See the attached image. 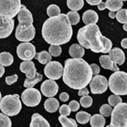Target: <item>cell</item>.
I'll use <instances>...</instances> for the list:
<instances>
[{"instance_id": "obj_15", "label": "cell", "mask_w": 127, "mask_h": 127, "mask_svg": "<svg viewBox=\"0 0 127 127\" xmlns=\"http://www.w3.org/2000/svg\"><path fill=\"white\" fill-rule=\"evenodd\" d=\"M58 91L59 86L57 83H56L54 80L47 79V80H45L41 83V91L43 95H45V97L53 98L57 94Z\"/></svg>"}, {"instance_id": "obj_13", "label": "cell", "mask_w": 127, "mask_h": 127, "mask_svg": "<svg viewBox=\"0 0 127 127\" xmlns=\"http://www.w3.org/2000/svg\"><path fill=\"white\" fill-rule=\"evenodd\" d=\"M90 88L91 92L94 95L104 93L108 88V80L103 75H95L90 82Z\"/></svg>"}, {"instance_id": "obj_30", "label": "cell", "mask_w": 127, "mask_h": 127, "mask_svg": "<svg viewBox=\"0 0 127 127\" xmlns=\"http://www.w3.org/2000/svg\"><path fill=\"white\" fill-rule=\"evenodd\" d=\"M47 14L49 15V18L57 17L61 14V9L57 5L51 4L47 8Z\"/></svg>"}, {"instance_id": "obj_34", "label": "cell", "mask_w": 127, "mask_h": 127, "mask_svg": "<svg viewBox=\"0 0 127 127\" xmlns=\"http://www.w3.org/2000/svg\"><path fill=\"white\" fill-rule=\"evenodd\" d=\"M101 39H102V41L103 44V46H104V51H103V53H110V51L112 49V45H113L112 41L107 37H104V36H102Z\"/></svg>"}, {"instance_id": "obj_19", "label": "cell", "mask_w": 127, "mask_h": 127, "mask_svg": "<svg viewBox=\"0 0 127 127\" xmlns=\"http://www.w3.org/2000/svg\"><path fill=\"white\" fill-rule=\"evenodd\" d=\"M82 19L86 26L94 25V24H96L98 21V15L93 10H87L83 14Z\"/></svg>"}, {"instance_id": "obj_39", "label": "cell", "mask_w": 127, "mask_h": 127, "mask_svg": "<svg viewBox=\"0 0 127 127\" xmlns=\"http://www.w3.org/2000/svg\"><path fill=\"white\" fill-rule=\"evenodd\" d=\"M59 111H60V114H61L62 116H68L71 114V109L68 105H66V104H64L62 105L61 107H60L59 109Z\"/></svg>"}, {"instance_id": "obj_11", "label": "cell", "mask_w": 127, "mask_h": 127, "mask_svg": "<svg viewBox=\"0 0 127 127\" xmlns=\"http://www.w3.org/2000/svg\"><path fill=\"white\" fill-rule=\"evenodd\" d=\"M36 48L30 42L21 43L17 47V55L24 61H31L36 56Z\"/></svg>"}, {"instance_id": "obj_33", "label": "cell", "mask_w": 127, "mask_h": 127, "mask_svg": "<svg viewBox=\"0 0 127 127\" xmlns=\"http://www.w3.org/2000/svg\"><path fill=\"white\" fill-rule=\"evenodd\" d=\"M113 109L110 105L108 104H103L100 109H99V112H100V114L102 115L103 117H109L112 114Z\"/></svg>"}, {"instance_id": "obj_2", "label": "cell", "mask_w": 127, "mask_h": 127, "mask_svg": "<svg viewBox=\"0 0 127 127\" xmlns=\"http://www.w3.org/2000/svg\"><path fill=\"white\" fill-rule=\"evenodd\" d=\"M89 64L83 59H67L63 71V82L70 88L81 90L89 84L92 79Z\"/></svg>"}, {"instance_id": "obj_47", "label": "cell", "mask_w": 127, "mask_h": 127, "mask_svg": "<svg viewBox=\"0 0 127 127\" xmlns=\"http://www.w3.org/2000/svg\"><path fill=\"white\" fill-rule=\"evenodd\" d=\"M97 6H98V9L99 10H104L106 9L105 2H101Z\"/></svg>"}, {"instance_id": "obj_41", "label": "cell", "mask_w": 127, "mask_h": 127, "mask_svg": "<svg viewBox=\"0 0 127 127\" xmlns=\"http://www.w3.org/2000/svg\"><path fill=\"white\" fill-rule=\"evenodd\" d=\"M70 109L71 111H73V112H75V111H77L79 109V106H80V104L76 101V100H72L69 102L68 104Z\"/></svg>"}, {"instance_id": "obj_43", "label": "cell", "mask_w": 127, "mask_h": 127, "mask_svg": "<svg viewBox=\"0 0 127 127\" xmlns=\"http://www.w3.org/2000/svg\"><path fill=\"white\" fill-rule=\"evenodd\" d=\"M60 99L62 102H67L69 99V95L67 92H62L61 95H60Z\"/></svg>"}, {"instance_id": "obj_7", "label": "cell", "mask_w": 127, "mask_h": 127, "mask_svg": "<svg viewBox=\"0 0 127 127\" xmlns=\"http://www.w3.org/2000/svg\"><path fill=\"white\" fill-rule=\"evenodd\" d=\"M110 116V126L112 127H127V103L122 102L114 106Z\"/></svg>"}, {"instance_id": "obj_20", "label": "cell", "mask_w": 127, "mask_h": 127, "mask_svg": "<svg viewBox=\"0 0 127 127\" xmlns=\"http://www.w3.org/2000/svg\"><path fill=\"white\" fill-rule=\"evenodd\" d=\"M30 127H50L49 122L41 114L35 113L32 115Z\"/></svg>"}, {"instance_id": "obj_38", "label": "cell", "mask_w": 127, "mask_h": 127, "mask_svg": "<svg viewBox=\"0 0 127 127\" xmlns=\"http://www.w3.org/2000/svg\"><path fill=\"white\" fill-rule=\"evenodd\" d=\"M61 52H62V49L59 45H50L49 49V53H50L52 57H59L61 54Z\"/></svg>"}, {"instance_id": "obj_31", "label": "cell", "mask_w": 127, "mask_h": 127, "mask_svg": "<svg viewBox=\"0 0 127 127\" xmlns=\"http://www.w3.org/2000/svg\"><path fill=\"white\" fill-rule=\"evenodd\" d=\"M67 16L69 19L71 25H76L80 21V16H79V13L75 11H69L67 14Z\"/></svg>"}, {"instance_id": "obj_45", "label": "cell", "mask_w": 127, "mask_h": 127, "mask_svg": "<svg viewBox=\"0 0 127 127\" xmlns=\"http://www.w3.org/2000/svg\"><path fill=\"white\" fill-rule=\"evenodd\" d=\"M101 2L102 1H100V0H94V1H91V0H87V2L91 6H98Z\"/></svg>"}, {"instance_id": "obj_37", "label": "cell", "mask_w": 127, "mask_h": 127, "mask_svg": "<svg viewBox=\"0 0 127 127\" xmlns=\"http://www.w3.org/2000/svg\"><path fill=\"white\" fill-rule=\"evenodd\" d=\"M116 18L118 22L122 24L127 23V16L126 14V9H121L116 13Z\"/></svg>"}, {"instance_id": "obj_6", "label": "cell", "mask_w": 127, "mask_h": 127, "mask_svg": "<svg viewBox=\"0 0 127 127\" xmlns=\"http://www.w3.org/2000/svg\"><path fill=\"white\" fill-rule=\"evenodd\" d=\"M20 71L26 74V79L24 81V87L33 88L37 83L42 80V75L37 72V69L33 61H23L20 64Z\"/></svg>"}, {"instance_id": "obj_36", "label": "cell", "mask_w": 127, "mask_h": 127, "mask_svg": "<svg viewBox=\"0 0 127 127\" xmlns=\"http://www.w3.org/2000/svg\"><path fill=\"white\" fill-rule=\"evenodd\" d=\"M108 102L110 106H116L117 105L120 104V103L122 102V99L121 96L112 95L108 97Z\"/></svg>"}, {"instance_id": "obj_1", "label": "cell", "mask_w": 127, "mask_h": 127, "mask_svg": "<svg viewBox=\"0 0 127 127\" xmlns=\"http://www.w3.org/2000/svg\"><path fill=\"white\" fill-rule=\"evenodd\" d=\"M41 34L51 45L61 46L70 41L73 31L67 14H61L57 17L48 18L42 26Z\"/></svg>"}, {"instance_id": "obj_14", "label": "cell", "mask_w": 127, "mask_h": 127, "mask_svg": "<svg viewBox=\"0 0 127 127\" xmlns=\"http://www.w3.org/2000/svg\"><path fill=\"white\" fill-rule=\"evenodd\" d=\"M14 29V20L7 18H0V39L6 38Z\"/></svg>"}, {"instance_id": "obj_9", "label": "cell", "mask_w": 127, "mask_h": 127, "mask_svg": "<svg viewBox=\"0 0 127 127\" xmlns=\"http://www.w3.org/2000/svg\"><path fill=\"white\" fill-rule=\"evenodd\" d=\"M22 101L27 106H37L41 100V92L36 88H27L22 94Z\"/></svg>"}, {"instance_id": "obj_18", "label": "cell", "mask_w": 127, "mask_h": 127, "mask_svg": "<svg viewBox=\"0 0 127 127\" xmlns=\"http://www.w3.org/2000/svg\"><path fill=\"white\" fill-rule=\"evenodd\" d=\"M99 63H100L102 68H104V69L111 70L114 71V72L119 71V68L117 66V64L110 59L109 56H106V55L101 56V57H99Z\"/></svg>"}, {"instance_id": "obj_32", "label": "cell", "mask_w": 127, "mask_h": 127, "mask_svg": "<svg viewBox=\"0 0 127 127\" xmlns=\"http://www.w3.org/2000/svg\"><path fill=\"white\" fill-rule=\"evenodd\" d=\"M11 120L7 115L0 113V127H11Z\"/></svg>"}, {"instance_id": "obj_4", "label": "cell", "mask_w": 127, "mask_h": 127, "mask_svg": "<svg viewBox=\"0 0 127 127\" xmlns=\"http://www.w3.org/2000/svg\"><path fill=\"white\" fill-rule=\"evenodd\" d=\"M110 91L115 95H127V73L118 71L110 75L108 81Z\"/></svg>"}, {"instance_id": "obj_52", "label": "cell", "mask_w": 127, "mask_h": 127, "mask_svg": "<svg viewBox=\"0 0 127 127\" xmlns=\"http://www.w3.org/2000/svg\"><path fill=\"white\" fill-rule=\"evenodd\" d=\"M126 16H127V9H126Z\"/></svg>"}, {"instance_id": "obj_16", "label": "cell", "mask_w": 127, "mask_h": 127, "mask_svg": "<svg viewBox=\"0 0 127 127\" xmlns=\"http://www.w3.org/2000/svg\"><path fill=\"white\" fill-rule=\"evenodd\" d=\"M36 34V30L33 26L30 27L29 29L22 31H15V37L17 40L22 42H29L32 41Z\"/></svg>"}, {"instance_id": "obj_25", "label": "cell", "mask_w": 127, "mask_h": 127, "mask_svg": "<svg viewBox=\"0 0 127 127\" xmlns=\"http://www.w3.org/2000/svg\"><path fill=\"white\" fill-rule=\"evenodd\" d=\"M37 61L41 64H47L48 63L51 62L52 60V56L50 53L47 51H41L40 53H36V56L34 57Z\"/></svg>"}, {"instance_id": "obj_48", "label": "cell", "mask_w": 127, "mask_h": 127, "mask_svg": "<svg viewBox=\"0 0 127 127\" xmlns=\"http://www.w3.org/2000/svg\"><path fill=\"white\" fill-rule=\"evenodd\" d=\"M4 72H5V68H4L3 66H2L1 64H0V78L3 75Z\"/></svg>"}, {"instance_id": "obj_46", "label": "cell", "mask_w": 127, "mask_h": 127, "mask_svg": "<svg viewBox=\"0 0 127 127\" xmlns=\"http://www.w3.org/2000/svg\"><path fill=\"white\" fill-rule=\"evenodd\" d=\"M121 45H122V47L123 48V49H127V38H124V39L122 40Z\"/></svg>"}, {"instance_id": "obj_40", "label": "cell", "mask_w": 127, "mask_h": 127, "mask_svg": "<svg viewBox=\"0 0 127 127\" xmlns=\"http://www.w3.org/2000/svg\"><path fill=\"white\" fill-rule=\"evenodd\" d=\"M18 79V75L14 74L13 75H9V76H6L5 81H6L7 85H11V84H13V83L17 82Z\"/></svg>"}, {"instance_id": "obj_27", "label": "cell", "mask_w": 127, "mask_h": 127, "mask_svg": "<svg viewBox=\"0 0 127 127\" xmlns=\"http://www.w3.org/2000/svg\"><path fill=\"white\" fill-rule=\"evenodd\" d=\"M83 5H84V1L83 0H67V6L70 10L72 11H78L81 10Z\"/></svg>"}, {"instance_id": "obj_3", "label": "cell", "mask_w": 127, "mask_h": 127, "mask_svg": "<svg viewBox=\"0 0 127 127\" xmlns=\"http://www.w3.org/2000/svg\"><path fill=\"white\" fill-rule=\"evenodd\" d=\"M102 33L96 24L87 25L78 30L77 40L79 44L84 49H90L94 53H103L104 46L102 41Z\"/></svg>"}, {"instance_id": "obj_8", "label": "cell", "mask_w": 127, "mask_h": 127, "mask_svg": "<svg viewBox=\"0 0 127 127\" xmlns=\"http://www.w3.org/2000/svg\"><path fill=\"white\" fill-rule=\"evenodd\" d=\"M22 7L20 0H0V18L13 19Z\"/></svg>"}, {"instance_id": "obj_49", "label": "cell", "mask_w": 127, "mask_h": 127, "mask_svg": "<svg viewBox=\"0 0 127 127\" xmlns=\"http://www.w3.org/2000/svg\"><path fill=\"white\" fill-rule=\"evenodd\" d=\"M109 17L110 18H116V13L115 12H111V11H110L109 12Z\"/></svg>"}, {"instance_id": "obj_23", "label": "cell", "mask_w": 127, "mask_h": 127, "mask_svg": "<svg viewBox=\"0 0 127 127\" xmlns=\"http://www.w3.org/2000/svg\"><path fill=\"white\" fill-rule=\"evenodd\" d=\"M106 9H108L111 12L118 11L123 6V1L122 0H107L105 2Z\"/></svg>"}, {"instance_id": "obj_10", "label": "cell", "mask_w": 127, "mask_h": 127, "mask_svg": "<svg viewBox=\"0 0 127 127\" xmlns=\"http://www.w3.org/2000/svg\"><path fill=\"white\" fill-rule=\"evenodd\" d=\"M18 20L19 23L17 28H16V31L26 30L33 26V15H32L31 12L24 5H22L21 10H20L18 14Z\"/></svg>"}, {"instance_id": "obj_44", "label": "cell", "mask_w": 127, "mask_h": 127, "mask_svg": "<svg viewBox=\"0 0 127 127\" xmlns=\"http://www.w3.org/2000/svg\"><path fill=\"white\" fill-rule=\"evenodd\" d=\"M88 94H89V91H88V89H87L86 87L85 88L79 90L78 92V95H79V96H81V97L87 96V95H88Z\"/></svg>"}, {"instance_id": "obj_29", "label": "cell", "mask_w": 127, "mask_h": 127, "mask_svg": "<svg viewBox=\"0 0 127 127\" xmlns=\"http://www.w3.org/2000/svg\"><path fill=\"white\" fill-rule=\"evenodd\" d=\"M58 120L62 125V127H78L76 121L74 120L73 118H67L65 116L61 115L58 118Z\"/></svg>"}, {"instance_id": "obj_26", "label": "cell", "mask_w": 127, "mask_h": 127, "mask_svg": "<svg viewBox=\"0 0 127 127\" xmlns=\"http://www.w3.org/2000/svg\"><path fill=\"white\" fill-rule=\"evenodd\" d=\"M14 62V57L11 53L7 52H2L0 53V64L2 66L8 67L10 66Z\"/></svg>"}, {"instance_id": "obj_17", "label": "cell", "mask_w": 127, "mask_h": 127, "mask_svg": "<svg viewBox=\"0 0 127 127\" xmlns=\"http://www.w3.org/2000/svg\"><path fill=\"white\" fill-rule=\"evenodd\" d=\"M109 57L110 59L118 65H122L126 61V56L124 52L119 48H114L109 53Z\"/></svg>"}, {"instance_id": "obj_21", "label": "cell", "mask_w": 127, "mask_h": 127, "mask_svg": "<svg viewBox=\"0 0 127 127\" xmlns=\"http://www.w3.org/2000/svg\"><path fill=\"white\" fill-rule=\"evenodd\" d=\"M69 54L74 59H81L85 54L84 48L79 44H73L69 48Z\"/></svg>"}, {"instance_id": "obj_12", "label": "cell", "mask_w": 127, "mask_h": 127, "mask_svg": "<svg viewBox=\"0 0 127 127\" xmlns=\"http://www.w3.org/2000/svg\"><path fill=\"white\" fill-rule=\"evenodd\" d=\"M64 67L58 61H51L48 63L45 67L44 72L45 75L51 80H57L61 79L63 75Z\"/></svg>"}, {"instance_id": "obj_5", "label": "cell", "mask_w": 127, "mask_h": 127, "mask_svg": "<svg viewBox=\"0 0 127 127\" xmlns=\"http://www.w3.org/2000/svg\"><path fill=\"white\" fill-rule=\"evenodd\" d=\"M0 110L8 117L18 114L22 110V102L20 101L19 95L15 94L4 96L0 101Z\"/></svg>"}, {"instance_id": "obj_51", "label": "cell", "mask_w": 127, "mask_h": 127, "mask_svg": "<svg viewBox=\"0 0 127 127\" xmlns=\"http://www.w3.org/2000/svg\"><path fill=\"white\" fill-rule=\"evenodd\" d=\"M1 99H2V94L0 92V101H1Z\"/></svg>"}, {"instance_id": "obj_35", "label": "cell", "mask_w": 127, "mask_h": 127, "mask_svg": "<svg viewBox=\"0 0 127 127\" xmlns=\"http://www.w3.org/2000/svg\"><path fill=\"white\" fill-rule=\"evenodd\" d=\"M79 102H80V105L83 107H84V108H89V107L92 105L93 99L91 96H89V95H87V96L81 97Z\"/></svg>"}, {"instance_id": "obj_22", "label": "cell", "mask_w": 127, "mask_h": 127, "mask_svg": "<svg viewBox=\"0 0 127 127\" xmlns=\"http://www.w3.org/2000/svg\"><path fill=\"white\" fill-rule=\"evenodd\" d=\"M44 107L46 111L49 113H55L60 107V103L58 100L55 98H49L46 99L44 103Z\"/></svg>"}, {"instance_id": "obj_28", "label": "cell", "mask_w": 127, "mask_h": 127, "mask_svg": "<svg viewBox=\"0 0 127 127\" xmlns=\"http://www.w3.org/2000/svg\"><path fill=\"white\" fill-rule=\"evenodd\" d=\"M75 118H76L77 122L79 124H87L91 120V115L86 111H79L75 114Z\"/></svg>"}, {"instance_id": "obj_53", "label": "cell", "mask_w": 127, "mask_h": 127, "mask_svg": "<svg viewBox=\"0 0 127 127\" xmlns=\"http://www.w3.org/2000/svg\"><path fill=\"white\" fill-rule=\"evenodd\" d=\"M106 127H112V126H110V125H109V126H106Z\"/></svg>"}, {"instance_id": "obj_24", "label": "cell", "mask_w": 127, "mask_h": 127, "mask_svg": "<svg viewBox=\"0 0 127 127\" xmlns=\"http://www.w3.org/2000/svg\"><path fill=\"white\" fill-rule=\"evenodd\" d=\"M90 124L91 127H104L106 124V120L102 115L95 114L91 118Z\"/></svg>"}, {"instance_id": "obj_42", "label": "cell", "mask_w": 127, "mask_h": 127, "mask_svg": "<svg viewBox=\"0 0 127 127\" xmlns=\"http://www.w3.org/2000/svg\"><path fill=\"white\" fill-rule=\"evenodd\" d=\"M90 66H91V71H92V74L94 75H98V73L100 72V67H98V65H97L96 64H91Z\"/></svg>"}, {"instance_id": "obj_50", "label": "cell", "mask_w": 127, "mask_h": 127, "mask_svg": "<svg viewBox=\"0 0 127 127\" xmlns=\"http://www.w3.org/2000/svg\"><path fill=\"white\" fill-rule=\"evenodd\" d=\"M123 30H124L125 31H127V23L123 25Z\"/></svg>"}]
</instances>
